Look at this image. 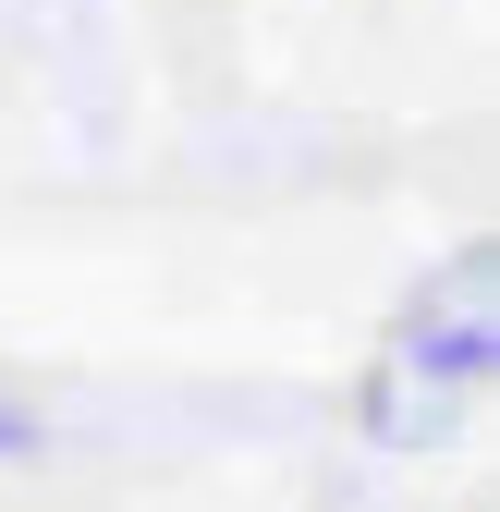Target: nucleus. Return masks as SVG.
Returning <instances> with one entry per match:
<instances>
[{
	"label": "nucleus",
	"instance_id": "1",
	"mask_svg": "<svg viewBox=\"0 0 500 512\" xmlns=\"http://www.w3.org/2000/svg\"><path fill=\"white\" fill-rule=\"evenodd\" d=\"M488 354H500V330H488V281L464 269V305H452V317L415 305V330H403V378H427V391H476Z\"/></svg>",
	"mask_w": 500,
	"mask_h": 512
},
{
	"label": "nucleus",
	"instance_id": "2",
	"mask_svg": "<svg viewBox=\"0 0 500 512\" xmlns=\"http://www.w3.org/2000/svg\"><path fill=\"white\" fill-rule=\"evenodd\" d=\"M25 452H37V427H25L13 403H0V464H25Z\"/></svg>",
	"mask_w": 500,
	"mask_h": 512
}]
</instances>
